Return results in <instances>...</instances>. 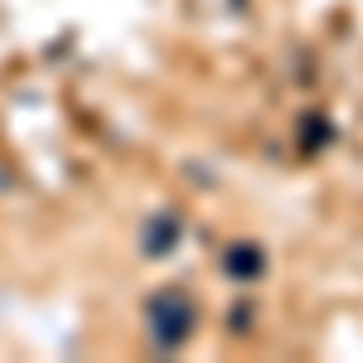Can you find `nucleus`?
Instances as JSON below:
<instances>
[{"mask_svg":"<svg viewBox=\"0 0 363 363\" xmlns=\"http://www.w3.org/2000/svg\"><path fill=\"white\" fill-rule=\"evenodd\" d=\"M262 267H267V257L257 247H233L228 252V272H233V277H257Z\"/></svg>","mask_w":363,"mask_h":363,"instance_id":"7ed1b4c3","label":"nucleus"},{"mask_svg":"<svg viewBox=\"0 0 363 363\" xmlns=\"http://www.w3.org/2000/svg\"><path fill=\"white\" fill-rule=\"evenodd\" d=\"M174 247H179V218H174V213H155V218L145 223L140 252H145V257H169Z\"/></svg>","mask_w":363,"mask_h":363,"instance_id":"f03ea898","label":"nucleus"},{"mask_svg":"<svg viewBox=\"0 0 363 363\" xmlns=\"http://www.w3.org/2000/svg\"><path fill=\"white\" fill-rule=\"evenodd\" d=\"M194 320H199V310L184 291H165V296L150 301V335H155V344L165 354H174L184 339L194 335Z\"/></svg>","mask_w":363,"mask_h":363,"instance_id":"f257e3e1","label":"nucleus"}]
</instances>
